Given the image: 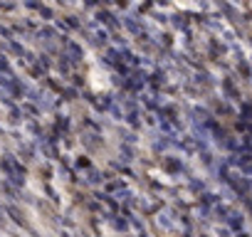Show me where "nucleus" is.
<instances>
[]
</instances>
